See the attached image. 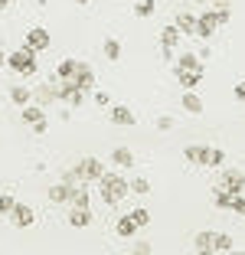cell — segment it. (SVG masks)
<instances>
[{
  "label": "cell",
  "instance_id": "obj_1",
  "mask_svg": "<svg viewBox=\"0 0 245 255\" xmlns=\"http://www.w3.org/2000/svg\"><path fill=\"white\" fill-rule=\"evenodd\" d=\"M98 193H102V200L108 203V206H118L127 196V180L121 173H102V177H98Z\"/></svg>",
  "mask_w": 245,
  "mask_h": 255
},
{
  "label": "cell",
  "instance_id": "obj_2",
  "mask_svg": "<svg viewBox=\"0 0 245 255\" xmlns=\"http://www.w3.org/2000/svg\"><path fill=\"white\" fill-rule=\"evenodd\" d=\"M36 56H39V53H33L30 46H20L16 53L3 56V62H7V66L13 69V72H20V75H36V69H39Z\"/></svg>",
  "mask_w": 245,
  "mask_h": 255
},
{
  "label": "cell",
  "instance_id": "obj_3",
  "mask_svg": "<svg viewBox=\"0 0 245 255\" xmlns=\"http://www.w3.org/2000/svg\"><path fill=\"white\" fill-rule=\"evenodd\" d=\"M223 170V180H219V187L226 190V193H242L245 190V177L239 167H219Z\"/></svg>",
  "mask_w": 245,
  "mask_h": 255
},
{
  "label": "cell",
  "instance_id": "obj_4",
  "mask_svg": "<svg viewBox=\"0 0 245 255\" xmlns=\"http://www.w3.org/2000/svg\"><path fill=\"white\" fill-rule=\"evenodd\" d=\"M216 30H219V23H216V16H213V10H203L200 16H196V26H193V36H200V39H213L216 36Z\"/></svg>",
  "mask_w": 245,
  "mask_h": 255
},
{
  "label": "cell",
  "instance_id": "obj_5",
  "mask_svg": "<svg viewBox=\"0 0 245 255\" xmlns=\"http://www.w3.org/2000/svg\"><path fill=\"white\" fill-rule=\"evenodd\" d=\"M10 223H13L16 229H30V226L36 223V213H33V206H26V203H13V210H10Z\"/></svg>",
  "mask_w": 245,
  "mask_h": 255
},
{
  "label": "cell",
  "instance_id": "obj_6",
  "mask_svg": "<svg viewBox=\"0 0 245 255\" xmlns=\"http://www.w3.org/2000/svg\"><path fill=\"white\" fill-rule=\"evenodd\" d=\"M75 167H79V173H82V183H98V177L105 173L102 160H95V157H82Z\"/></svg>",
  "mask_w": 245,
  "mask_h": 255
},
{
  "label": "cell",
  "instance_id": "obj_7",
  "mask_svg": "<svg viewBox=\"0 0 245 255\" xmlns=\"http://www.w3.org/2000/svg\"><path fill=\"white\" fill-rule=\"evenodd\" d=\"M52 102H56V75H52L49 82H43V85H36V89H33V105L49 108Z\"/></svg>",
  "mask_w": 245,
  "mask_h": 255
},
{
  "label": "cell",
  "instance_id": "obj_8",
  "mask_svg": "<svg viewBox=\"0 0 245 255\" xmlns=\"http://www.w3.org/2000/svg\"><path fill=\"white\" fill-rule=\"evenodd\" d=\"M49 33L43 30V26H33V30H26V46H30L33 53H46L49 49Z\"/></svg>",
  "mask_w": 245,
  "mask_h": 255
},
{
  "label": "cell",
  "instance_id": "obj_9",
  "mask_svg": "<svg viewBox=\"0 0 245 255\" xmlns=\"http://www.w3.org/2000/svg\"><path fill=\"white\" fill-rule=\"evenodd\" d=\"M173 75H177V82L183 85V92H196L203 82V72H190V69H173Z\"/></svg>",
  "mask_w": 245,
  "mask_h": 255
},
{
  "label": "cell",
  "instance_id": "obj_10",
  "mask_svg": "<svg viewBox=\"0 0 245 255\" xmlns=\"http://www.w3.org/2000/svg\"><path fill=\"white\" fill-rule=\"evenodd\" d=\"M89 203H92V190H89V183H75L72 196H69V206H75V210H89Z\"/></svg>",
  "mask_w": 245,
  "mask_h": 255
},
{
  "label": "cell",
  "instance_id": "obj_11",
  "mask_svg": "<svg viewBox=\"0 0 245 255\" xmlns=\"http://www.w3.org/2000/svg\"><path fill=\"white\" fill-rule=\"evenodd\" d=\"M75 85H79L82 92H95V69L85 66V62H79V72H75Z\"/></svg>",
  "mask_w": 245,
  "mask_h": 255
},
{
  "label": "cell",
  "instance_id": "obj_12",
  "mask_svg": "<svg viewBox=\"0 0 245 255\" xmlns=\"http://www.w3.org/2000/svg\"><path fill=\"white\" fill-rule=\"evenodd\" d=\"M108 115H112L115 125H124V128H134V125H137V115H134L131 108H124V105H115Z\"/></svg>",
  "mask_w": 245,
  "mask_h": 255
},
{
  "label": "cell",
  "instance_id": "obj_13",
  "mask_svg": "<svg viewBox=\"0 0 245 255\" xmlns=\"http://www.w3.org/2000/svg\"><path fill=\"white\" fill-rule=\"evenodd\" d=\"M173 26H177V33H180V36H183V33H186V36H193L196 16L190 13V10H180V13H177V20H173Z\"/></svg>",
  "mask_w": 245,
  "mask_h": 255
},
{
  "label": "cell",
  "instance_id": "obj_14",
  "mask_svg": "<svg viewBox=\"0 0 245 255\" xmlns=\"http://www.w3.org/2000/svg\"><path fill=\"white\" fill-rule=\"evenodd\" d=\"M173 69H190V72H203V59L196 53H183L173 59Z\"/></svg>",
  "mask_w": 245,
  "mask_h": 255
},
{
  "label": "cell",
  "instance_id": "obj_15",
  "mask_svg": "<svg viewBox=\"0 0 245 255\" xmlns=\"http://www.w3.org/2000/svg\"><path fill=\"white\" fill-rule=\"evenodd\" d=\"M112 160L118 164V170H127V167L137 164V160H134V154H131V147H115L112 150Z\"/></svg>",
  "mask_w": 245,
  "mask_h": 255
},
{
  "label": "cell",
  "instance_id": "obj_16",
  "mask_svg": "<svg viewBox=\"0 0 245 255\" xmlns=\"http://www.w3.org/2000/svg\"><path fill=\"white\" fill-rule=\"evenodd\" d=\"M206 150L209 147H203V144H186V147H183V157L190 160V164L200 167V164H206Z\"/></svg>",
  "mask_w": 245,
  "mask_h": 255
},
{
  "label": "cell",
  "instance_id": "obj_17",
  "mask_svg": "<svg viewBox=\"0 0 245 255\" xmlns=\"http://www.w3.org/2000/svg\"><path fill=\"white\" fill-rule=\"evenodd\" d=\"M69 226L72 229H85V226H92V210H69Z\"/></svg>",
  "mask_w": 245,
  "mask_h": 255
},
{
  "label": "cell",
  "instance_id": "obj_18",
  "mask_svg": "<svg viewBox=\"0 0 245 255\" xmlns=\"http://www.w3.org/2000/svg\"><path fill=\"white\" fill-rule=\"evenodd\" d=\"M180 105H183V112H186V115H200V112H203V98L196 95V92H183Z\"/></svg>",
  "mask_w": 245,
  "mask_h": 255
},
{
  "label": "cell",
  "instance_id": "obj_19",
  "mask_svg": "<svg viewBox=\"0 0 245 255\" xmlns=\"http://www.w3.org/2000/svg\"><path fill=\"white\" fill-rule=\"evenodd\" d=\"M196 255H216L213 252V233H209V229H200V233H196Z\"/></svg>",
  "mask_w": 245,
  "mask_h": 255
},
{
  "label": "cell",
  "instance_id": "obj_20",
  "mask_svg": "<svg viewBox=\"0 0 245 255\" xmlns=\"http://www.w3.org/2000/svg\"><path fill=\"white\" fill-rule=\"evenodd\" d=\"M75 187H69V183H56V187H49V203H69V196H72Z\"/></svg>",
  "mask_w": 245,
  "mask_h": 255
},
{
  "label": "cell",
  "instance_id": "obj_21",
  "mask_svg": "<svg viewBox=\"0 0 245 255\" xmlns=\"http://www.w3.org/2000/svg\"><path fill=\"white\" fill-rule=\"evenodd\" d=\"M10 102H13V105H30L33 102V92L26 89V85H13V89H10Z\"/></svg>",
  "mask_w": 245,
  "mask_h": 255
},
{
  "label": "cell",
  "instance_id": "obj_22",
  "mask_svg": "<svg viewBox=\"0 0 245 255\" xmlns=\"http://www.w3.org/2000/svg\"><path fill=\"white\" fill-rule=\"evenodd\" d=\"M75 72H79V59H62L56 66V79H75Z\"/></svg>",
  "mask_w": 245,
  "mask_h": 255
},
{
  "label": "cell",
  "instance_id": "obj_23",
  "mask_svg": "<svg viewBox=\"0 0 245 255\" xmlns=\"http://www.w3.org/2000/svg\"><path fill=\"white\" fill-rule=\"evenodd\" d=\"M213 16H216V23H219V30H223L226 23L232 20V10H229V3H226V0H216V7H213Z\"/></svg>",
  "mask_w": 245,
  "mask_h": 255
},
{
  "label": "cell",
  "instance_id": "obj_24",
  "mask_svg": "<svg viewBox=\"0 0 245 255\" xmlns=\"http://www.w3.org/2000/svg\"><path fill=\"white\" fill-rule=\"evenodd\" d=\"M177 43H180V33H177V26H163L160 30V46H167V49H177Z\"/></svg>",
  "mask_w": 245,
  "mask_h": 255
},
{
  "label": "cell",
  "instance_id": "obj_25",
  "mask_svg": "<svg viewBox=\"0 0 245 255\" xmlns=\"http://www.w3.org/2000/svg\"><path fill=\"white\" fill-rule=\"evenodd\" d=\"M232 246H236V239L229 233H213V252H229Z\"/></svg>",
  "mask_w": 245,
  "mask_h": 255
},
{
  "label": "cell",
  "instance_id": "obj_26",
  "mask_svg": "<svg viewBox=\"0 0 245 255\" xmlns=\"http://www.w3.org/2000/svg\"><path fill=\"white\" fill-rule=\"evenodd\" d=\"M20 118H23V121H26V125H33V121H39V118H46V112H43V108H39V105H33V102H30V105H23V112H20Z\"/></svg>",
  "mask_w": 245,
  "mask_h": 255
},
{
  "label": "cell",
  "instance_id": "obj_27",
  "mask_svg": "<svg viewBox=\"0 0 245 255\" xmlns=\"http://www.w3.org/2000/svg\"><path fill=\"white\" fill-rule=\"evenodd\" d=\"M102 53H105V59H108V62H118L121 59V43H118V39H105Z\"/></svg>",
  "mask_w": 245,
  "mask_h": 255
},
{
  "label": "cell",
  "instance_id": "obj_28",
  "mask_svg": "<svg viewBox=\"0 0 245 255\" xmlns=\"http://www.w3.org/2000/svg\"><path fill=\"white\" fill-rule=\"evenodd\" d=\"M203 167H226V150L209 147L206 150V164H203Z\"/></svg>",
  "mask_w": 245,
  "mask_h": 255
},
{
  "label": "cell",
  "instance_id": "obj_29",
  "mask_svg": "<svg viewBox=\"0 0 245 255\" xmlns=\"http://www.w3.org/2000/svg\"><path fill=\"white\" fill-rule=\"evenodd\" d=\"M154 10H157V3H154V0H137V3H134V16H141V20L154 16Z\"/></svg>",
  "mask_w": 245,
  "mask_h": 255
},
{
  "label": "cell",
  "instance_id": "obj_30",
  "mask_svg": "<svg viewBox=\"0 0 245 255\" xmlns=\"http://www.w3.org/2000/svg\"><path fill=\"white\" fill-rule=\"evenodd\" d=\"M115 229H118V236H121V239H131V236L137 233V226L131 223V216H121V219H118V226H115Z\"/></svg>",
  "mask_w": 245,
  "mask_h": 255
},
{
  "label": "cell",
  "instance_id": "obj_31",
  "mask_svg": "<svg viewBox=\"0 0 245 255\" xmlns=\"http://www.w3.org/2000/svg\"><path fill=\"white\" fill-rule=\"evenodd\" d=\"M213 203H216V210H226V213H229V203H232V193H226L223 187H216V193H213Z\"/></svg>",
  "mask_w": 245,
  "mask_h": 255
},
{
  "label": "cell",
  "instance_id": "obj_32",
  "mask_svg": "<svg viewBox=\"0 0 245 255\" xmlns=\"http://www.w3.org/2000/svg\"><path fill=\"white\" fill-rule=\"evenodd\" d=\"M127 193L147 196V193H150V183H147V177H137V180H131V183H127Z\"/></svg>",
  "mask_w": 245,
  "mask_h": 255
},
{
  "label": "cell",
  "instance_id": "obj_33",
  "mask_svg": "<svg viewBox=\"0 0 245 255\" xmlns=\"http://www.w3.org/2000/svg\"><path fill=\"white\" fill-rule=\"evenodd\" d=\"M62 183H69V187H75V183H82V173H79V167H66L62 170Z\"/></svg>",
  "mask_w": 245,
  "mask_h": 255
},
{
  "label": "cell",
  "instance_id": "obj_34",
  "mask_svg": "<svg viewBox=\"0 0 245 255\" xmlns=\"http://www.w3.org/2000/svg\"><path fill=\"white\" fill-rule=\"evenodd\" d=\"M127 216H131V223L137 226V229L150 223V213H147V210H141V206H137V210H131V213H127Z\"/></svg>",
  "mask_w": 245,
  "mask_h": 255
},
{
  "label": "cell",
  "instance_id": "obj_35",
  "mask_svg": "<svg viewBox=\"0 0 245 255\" xmlns=\"http://www.w3.org/2000/svg\"><path fill=\"white\" fill-rule=\"evenodd\" d=\"M229 213H236V216H242V213H245V196H242V193H232Z\"/></svg>",
  "mask_w": 245,
  "mask_h": 255
},
{
  "label": "cell",
  "instance_id": "obj_36",
  "mask_svg": "<svg viewBox=\"0 0 245 255\" xmlns=\"http://www.w3.org/2000/svg\"><path fill=\"white\" fill-rule=\"evenodd\" d=\"M85 95H89V92H82V89H75L72 95L66 98V105H69V108H82V102H85Z\"/></svg>",
  "mask_w": 245,
  "mask_h": 255
},
{
  "label": "cell",
  "instance_id": "obj_37",
  "mask_svg": "<svg viewBox=\"0 0 245 255\" xmlns=\"http://www.w3.org/2000/svg\"><path fill=\"white\" fill-rule=\"evenodd\" d=\"M13 196H7V193H0V216H10V210H13Z\"/></svg>",
  "mask_w": 245,
  "mask_h": 255
},
{
  "label": "cell",
  "instance_id": "obj_38",
  "mask_svg": "<svg viewBox=\"0 0 245 255\" xmlns=\"http://www.w3.org/2000/svg\"><path fill=\"white\" fill-rule=\"evenodd\" d=\"M157 131H173V118L170 115H160V118H157Z\"/></svg>",
  "mask_w": 245,
  "mask_h": 255
},
{
  "label": "cell",
  "instance_id": "obj_39",
  "mask_svg": "<svg viewBox=\"0 0 245 255\" xmlns=\"http://www.w3.org/2000/svg\"><path fill=\"white\" fill-rule=\"evenodd\" d=\"M30 128H33V134H39V137H43L46 131H49V121H46V118H39V121H33Z\"/></svg>",
  "mask_w": 245,
  "mask_h": 255
},
{
  "label": "cell",
  "instance_id": "obj_40",
  "mask_svg": "<svg viewBox=\"0 0 245 255\" xmlns=\"http://www.w3.org/2000/svg\"><path fill=\"white\" fill-rule=\"evenodd\" d=\"M134 255H150V242L147 239H137V242H134Z\"/></svg>",
  "mask_w": 245,
  "mask_h": 255
},
{
  "label": "cell",
  "instance_id": "obj_41",
  "mask_svg": "<svg viewBox=\"0 0 245 255\" xmlns=\"http://www.w3.org/2000/svg\"><path fill=\"white\" fill-rule=\"evenodd\" d=\"M92 95H95V105H102V108H108V105H112L108 92H92Z\"/></svg>",
  "mask_w": 245,
  "mask_h": 255
},
{
  "label": "cell",
  "instance_id": "obj_42",
  "mask_svg": "<svg viewBox=\"0 0 245 255\" xmlns=\"http://www.w3.org/2000/svg\"><path fill=\"white\" fill-rule=\"evenodd\" d=\"M160 59H167V62H173V49H167V46H160Z\"/></svg>",
  "mask_w": 245,
  "mask_h": 255
},
{
  "label": "cell",
  "instance_id": "obj_43",
  "mask_svg": "<svg viewBox=\"0 0 245 255\" xmlns=\"http://www.w3.org/2000/svg\"><path fill=\"white\" fill-rule=\"evenodd\" d=\"M223 255H242V252H239V249H236V246H232V249H229V252H223Z\"/></svg>",
  "mask_w": 245,
  "mask_h": 255
},
{
  "label": "cell",
  "instance_id": "obj_44",
  "mask_svg": "<svg viewBox=\"0 0 245 255\" xmlns=\"http://www.w3.org/2000/svg\"><path fill=\"white\" fill-rule=\"evenodd\" d=\"M75 3H79V7H89V3H92V0H75Z\"/></svg>",
  "mask_w": 245,
  "mask_h": 255
},
{
  "label": "cell",
  "instance_id": "obj_45",
  "mask_svg": "<svg viewBox=\"0 0 245 255\" xmlns=\"http://www.w3.org/2000/svg\"><path fill=\"white\" fill-rule=\"evenodd\" d=\"M10 7V0H0V10H7Z\"/></svg>",
  "mask_w": 245,
  "mask_h": 255
},
{
  "label": "cell",
  "instance_id": "obj_46",
  "mask_svg": "<svg viewBox=\"0 0 245 255\" xmlns=\"http://www.w3.org/2000/svg\"><path fill=\"white\" fill-rule=\"evenodd\" d=\"M0 66H3V49H0Z\"/></svg>",
  "mask_w": 245,
  "mask_h": 255
},
{
  "label": "cell",
  "instance_id": "obj_47",
  "mask_svg": "<svg viewBox=\"0 0 245 255\" xmlns=\"http://www.w3.org/2000/svg\"><path fill=\"white\" fill-rule=\"evenodd\" d=\"M193 3H209V0H193Z\"/></svg>",
  "mask_w": 245,
  "mask_h": 255
},
{
  "label": "cell",
  "instance_id": "obj_48",
  "mask_svg": "<svg viewBox=\"0 0 245 255\" xmlns=\"http://www.w3.org/2000/svg\"><path fill=\"white\" fill-rule=\"evenodd\" d=\"M226 3H229V0H226Z\"/></svg>",
  "mask_w": 245,
  "mask_h": 255
}]
</instances>
